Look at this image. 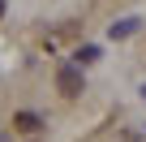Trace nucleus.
Returning <instances> with one entry per match:
<instances>
[{
  "label": "nucleus",
  "instance_id": "nucleus-6",
  "mask_svg": "<svg viewBox=\"0 0 146 142\" xmlns=\"http://www.w3.org/2000/svg\"><path fill=\"white\" fill-rule=\"evenodd\" d=\"M142 99H146V86H142Z\"/></svg>",
  "mask_w": 146,
  "mask_h": 142
},
{
  "label": "nucleus",
  "instance_id": "nucleus-1",
  "mask_svg": "<svg viewBox=\"0 0 146 142\" xmlns=\"http://www.w3.org/2000/svg\"><path fill=\"white\" fill-rule=\"evenodd\" d=\"M56 91H60L64 99H78V95L86 91V82H82V65H60V73H56Z\"/></svg>",
  "mask_w": 146,
  "mask_h": 142
},
{
  "label": "nucleus",
  "instance_id": "nucleus-3",
  "mask_svg": "<svg viewBox=\"0 0 146 142\" xmlns=\"http://www.w3.org/2000/svg\"><path fill=\"white\" fill-rule=\"evenodd\" d=\"M95 60H99V47H90V43L73 52V65H95Z\"/></svg>",
  "mask_w": 146,
  "mask_h": 142
},
{
  "label": "nucleus",
  "instance_id": "nucleus-4",
  "mask_svg": "<svg viewBox=\"0 0 146 142\" xmlns=\"http://www.w3.org/2000/svg\"><path fill=\"white\" fill-rule=\"evenodd\" d=\"M133 30H137V22H133V17H129V22H116V26H112V39H129Z\"/></svg>",
  "mask_w": 146,
  "mask_h": 142
},
{
  "label": "nucleus",
  "instance_id": "nucleus-2",
  "mask_svg": "<svg viewBox=\"0 0 146 142\" xmlns=\"http://www.w3.org/2000/svg\"><path fill=\"white\" fill-rule=\"evenodd\" d=\"M13 125H17L22 133H39V129H43V121H39V112H17V116H13Z\"/></svg>",
  "mask_w": 146,
  "mask_h": 142
},
{
  "label": "nucleus",
  "instance_id": "nucleus-5",
  "mask_svg": "<svg viewBox=\"0 0 146 142\" xmlns=\"http://www.w3.org/2000/svg\"><path fill=\"white\" fill-rule=\"evenodd\" d=\"M0 17H5V0H0Z\"/></svg>",
  "mask_w": 146,
  "mask_h": 142
}]
</instances>
